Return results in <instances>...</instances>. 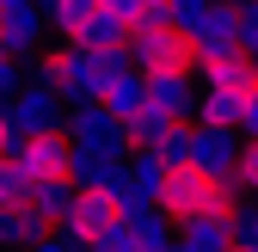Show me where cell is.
<instances>
[{
  "label": "cell",
  "instance_id": "cell-12",
  "mask_svg": "<svg viewBox=\"0 0 258 252\" xmlns=\"http://www.w3.org/2000/svg\"><path fill=\"white\" fill-rule=\"evenodd\" d=\"M49 234V222L31 203H0V252H31Z\"/></svg>",
  "mask_w": 258,
  "mask_h": 252
},
{
  "label": "cell",
  "instance_id": "cell-1",
  "mask_svg": "<svg viewBox=\"0 0 258 252\" xmlns=\"http://www.w3.org/2000/svg\"><path fill=\"white\" fill-rule=\"evenodd\" d=\"M31 80L55 86L68 105H92V99L105 92V55H92V49H80V43L68 37V43H55L37 68H31Z\"/></svg>",
  "mask_w": 258,
  "mask_h": 252
},
{
  "label": "cell",
  "instance_id": "cell-10",
  "mask_svg": "<svg viewBox=\"0 0 258 252\" xmlns=\"http://www.w3.org/2000/svg\"><path fill=\"white\" fill-rule=\"evenodd\" d=\"M190 43H197V68H203V61H215V55H234V49H240L234 0H228V7H209V13H203V25L190 31Z\"/></svg>",
  "mask_w": 258,
  "mask_h": 252
},
{
  "label": "cell",
  "instance_id": "cell-37",
  "mask_svg": "<svg viewBox=\"0 0 258 252\" xmlns=\"http://www.w3.org/2000/svg\"><path fill=\"white\" fill-rule=\"evenodd\" d=\"M209 7H228V0H209Z\"/></svg>",
  "mask_w": 258,
  "mask_h": 252
},
{
  "label": "cell",
  "instance_id": "cell-20",
  "mask_svg": "<svg viewBox=\"0 0 258 252\" xmlns=\"http://www.w3.org/2000/svg\"><path fill=\"white\" fill-rule=\"evenodd\" d=\"M31 209H37L49 228H61L68 209H74V178H37L31 184Z\"/></svg>",
  "mask_w": 258,
  "mask_h": 252
},
{
  "label": "cell",
  "instance_id": "cell-21",
  "mask_svg": "<svg viewBox=\"0 0 258 252\" xmlns=\"http://www.w3.org/2000/svg\"><path fill=\"white\" fill-rule=\"evenodd\" d=\"M129 228H136V246H142V252H178V222H172L166 209H148V215H136Z\"/></svg>",
  "mask_w": 258,
  "mask_h": 252
},
{
  "label": "cell",
  "instance_id": "cell-34",
  "mask_svg": "<svg viewBox=\"0 0 258 252\" xmlns=\"http://www.w3.org/2000/svg\"><path fill=\"white\" fill-rule=\"evenodd\" d=\"M7 130H13V117H7V105H0V154H7Z\"/></svg>",
  "mask_w": 258,
  "mask_h": 252
},
{
  "label": "cell",
  "instance_id": "cell-11",
  "mask_svg": "<svg viewBox=\"0 0 258 252\" xmlns=\"http://www.w3.org/2000/svg\"><path fill=\"white\" fill-rule=\"evenodd\" d=\"M197 92H203V86H190V74H148V105L166 111L172 123L197 117Z\"/></svg>",
  "mask_w": 258,
  "mask_h": 252
},
{
  "label": "cell",
  "instance_id": "cell-33",
  "mask_svg": "<svg viewBox=\"0 0 258 252\" xmlns=\"http://www.w3.org/2000/svg\"><path fill=\"white\" fill-rule=\"evenodd\" d=\"M240 136H252V142H258V92L246 99V117H240Z\"/></svg>",
  "mask_w": 258,
  "mask_h": 252
},
{
  "label": "cell",
  "instance_id": "cell-31",
  "mask_svg": "<svg viewBox=\"0 0 258 252\" xmlns=\"http://www.w3.org/2000/svg\"><path fill=\"white\" fill-rule=\"evenodd\" d=\"M203 13H209V0H172V25H178V31H197Z\"/></svg>",
  "mask_w": 258,
  "mask_h": 252
},
{
  "label": "cell",
  "instance_id": "cell-36",
  "mask_svg": "<svg viewBox=\"0 0 258 252\" xmlns=\"http://www.w3.org/2000/svg\"><path fill=\"white\" fill-rule=\"evenodd\" d=\"M7 7H25V0H0V13H7Z\"/></svg>",
  "mask_w": 258,
  "mask_h": 252
},
{
  "label": "cell",
  "instance_id": "cell-38",
  "mask_svg": "<svg viewBox=\"0 0 258 252\" xmlns=\"http://www.w3.org/2000/svg\"><path fill=\"white\" fill-rule=\"evenodd\" d=\"M37 7H55V0H37Z\"/></svg>",
  "mask_w": 258,
  "mask_h": 252
},
{
  "label": "cell",
  "instance_id": "cell-24",
  "mask_svg": "<svg viewBox=\"0 0 258 252\" xmlns=\"http://www.w3.org/2000/svg\"><path fill=\"white\" fill-rule=\"evenodd\" d=\"M92 13H99V0H55V7H49V25L61 31V37H74Z\"/></svg>",
  "mask_w": 258,
  "mask_h": 252
},
{
  "label": "cell",
  "instance_id": "cell-22",
  "mask_svg": "<svg viewBox=\"0 0 258 252\" xmlns=\"http://www.w3.org/2000/svg\"><path fill=\"white\" fill-rule=\"evenodd\" d=\"M123 130H129V154H136V148H160V142H166V130H172V117L154 111V105H142Z\"/></svg>",
  "mask_w": 258,
  "mask_h": 252
},
{
  "label": "cell",
  "instance_id": "cell-32",
  "mask_svg": "<svg viewBox=\"0 0 258 252\" xmlns=\"http://www.w3.org/2000/svg\"><path fill=\"white\" fill-rule=\"evenodd\" d=\"M142 7H148V0H99V13H111V19H123L129 31H136V19H142Z\"/></svg>",
  "mask_w": 258,
  "mask_h": 252
},
{
  "label": "cell",
  "instance_id": "cell-3",
  "mask_svg": "<svg viewBox=\"0 0 258 252\" xmlns=\"http://www.w3.org/2000/svg\"><path fill=\"white\" fill-rule=\"evenodd\" d=\"M129 61L142 74H190L197 43H190V31H129Z\"/></svg>",
  "mask_w": 258,
  "mask_h": 252
},
{
  "label": "cell",
  "instance_id": "cell-29",
  "mask_svg": "<svg viewBox=\"0 0 258 252\" xmlns=\"http://www.w3.org/2000/svg\"><path fill=\"white\" fill-rule=\"evenodd\" d=\"M92 252H142V246H136V228L117 222V228H105V234H99V246H92Z\"/></svg>",
  "mask_w": 258,
  "mask_h": 252
},
{
  "label": "cell",
  "instance_id": "cell-30",
  "mask_svg": "<svg viewBox=\"0 0 258 252\" xmlns=\"http://www.w3.org/2000/svg\"><path fill=\"white\" fill-rule=\"evenodd\" d=\"M234 246H240V252H258V203L234 215Z\"/></svg>",
  "mask_w": 258,
  "mask_h": 252
},
{
  "label": "cell",
  "instance_id": "cell-16",
  "mask_svg": "<svg viewBox=\"0 0 258 252\" xmlns=\"http://www.w3.org/2000/svg\"><path fill=\"white\" fill-rule=\"evenodd\" d=\"M203 86H228V92H258V61L246 55V49H234V55H215V61H203Z\"/></svg>",
  "mask_w": 258,
  "mask_h": 252
},
{
  "label": "cell",
  "instance_id": "cell-26",
  "mask_svg": "<svg viewBox=\"0 0 258 252\" xmlns=\"http://www.w3.org/2000/svg\"><path fill=\"white\" fill-rule=\"evenodd\" d=\"M25 61L19 55H0V105H7V99H19V92H25Z\"/></svg>",
  "mask_w": 258,
  "mask_h": 252
},
{
  "label": "cell",
  "instance_id": "cell-25",
  "mask_svg": "<svg viewBox=\"0 0 258 252\" xmlns=\"http://www.w3.org/2000/svg\"><path fill=\"white\" fill-rule=\"evenodd\" d=\"M234 19H240V49L258 55V0H234Z\"/></svg>",
  "mask_w": 258,
  "mask_h": 252
},
{
  "label": "cell",
  "instance_id": "cell-7",
  "mask_svg": "<svg viewBox=\"0 0 258 252\" xmlns=\"http://www.w3.org/2000/svg\"><path fill=\"white\" fill-rule=\"evenodd\" d=\"M19 166H25L31 178H68V166H74V136H68V130H37V136H25Z\"/></svg>",
  "mask_w": 258,
  "mask_h": 252
},
{
  "label": "cell",
  "instance_id": "cell-27",
  "mask_svg": "<svg viewBox=\"0 0 258 252\" xmlns=\"http://www.w3.org/2000/svg\"><path fill=\"white\" fill-rule=\"evenodd\" d=\"M234 184L258 197V142H252V136H246V148H240V166H234Z\"/></svg>",
  "mask_w": 258,
  "mask_h": 252
},
{
  "label": "cell",
  "instance_id": "cell-35",
  "mask_svg": "<svg viewBox=\"0 0 258 252\" xmlns=\"http://www.w3.org/2000/svg\"><path fill=\"white\" fill-rule=\"evenodd\" d=\"M0 197H7V160H0Z\"/></svg>",
  "mask_w": 258,
  "mask_h": 252
},
{
  "label": "cell",
  "instance_id": "cell-23",
  "mask_svg": "<svg viewBox=\"0 0 258 252\" xmlns=\"http://www.w3.org/2000/svg\"><path fill=\"white\" fill-rule=\"evenodd\" d=\"M190 142H197V117H184V123H172V130H166V142H160L154 154H160V160H166V166H190Z\"/></svg>",
  "mask_w": 258,
  "mask_h": 252
},
{
  "label": "cell",
  "instance_id": "cell-6",
  "mask_svg": "<svg viewBox=\"0 0 258 252\" xmlns=\"http://www.w3.org/2000/svg\"><path fill=\"white\" fill-rule=\"evenodd\" d=\"M7 117L19 123L25 136H37V130H61V123H68V99H61L55 86H43V80H25L19 99H7Z\"/></svg>",
  "mask_w": 258,
  "mask_h": 252
},
{
  "label": "cell",
  "instance_id": "cell-39",
  "mask_svg": "<svg viewBox=\"0 0 258 252\" xmlns=\"http://www.w3.org/2000/svg\"><path fill=\"white\" fill-rule=\"evenodd\" d=\"M252 61H258V55H252Z\"/></svg>",
  "mask_w": 258,
  "mask_h": 252
},
{
  "label": "cell",
  "instance_id": "cell-28",
  "mask_svg": "<svg viewBox=\"0 0 258 252\" xmlns=\"http://www.w3.org/2000/svg\"><path fill=\"white\" fill-rule=\"evenodd\" d=\"M136 31H178L172 25V0H148L142 19H136Z\"/></svg>",
  "mask_w": 258,
  "mask_h": 252
},
{
  "label": "cell",
  "instance_id": "cell-2",
  "mask_svg": "<svg viewBox=\"0 0 258 252\" xmlns=\"http://www.w3.org/2000/svg\"><path fill=\"white\" fill-rule=\"evenodd\" d=\"M234 191H240V184H228V178H209L197 166H172L166 172V191H160V209H166L172 222H190V215H240Z\"/></svg>",
  "mask_w": 258,
  "mask_h": 252
},
{
  "label": "cell",
  "instance_id": "cell-4",
  "mask_svg": "<svg viewBox=\"0 0 258 252\" xmlns=\"http://www.w3.org/2000/svg\"><path fill=\"white\" fill-rule=\"evenodd\" d=\"M80 148H99V154H117V160H129V130H123V117H111L99 99L92 105H68V123H61Z\"/></svg>",
  "mask_w": 258,
  "mask_h": 252
},
{
  "label": "cell",
  "instance_id": "cell-13",
  "mask_svg": "<svg viewBox=\"0 0 258 252\" xmlns=\"http://www.w3.org/2000/svg\"><path fill=\"white\" fill-rule=\"evenodd\" d=\"M178 252H234V215H190V222H178Z\"/></svg>",
  "mask_w": 258,
  "mask_h": 252
},
{
  "label": "cell",
  "instance_id": "cell-9",
  "mask_svg": "<svg viewBox=\"0 0 258 252\" xmlns=\"http://www.w3.org/2000/svg\"><path fill=\"white\" fill-rule=\"evenodd\" d=\"M240 130H209V123H197V142H190V166L209 172V178H228L234 184V166H240Z\"/></svg>",
  "mask_w": 258,
  "mask_h": 252
},
{
  "label": "cell",
  "instance_id": "cell-19",
  "mask_svg": "<svg viewBox=\"0 0 258 252\" xmlns=\"http://www.w3.org/2000/svg\"><path fill=\"white\" fill-rule=\"evenodd\" d=\"M74 43H80V49H92V55L129 49V25H123V19H111V13H92V19L74 31Z\"/></svg>",
  "mask_w": 258,
  "mask_h": 252
},
{
  "label": "cell",
  "instance_id": "cell-5",
  "mask_svg": "<svg viewBox=\"0 0 258 252\" xmlns=\"http://www.w3.org/2000/svg\"><path fill=\"white\" fill-rule=\"evenodd\" d=\"M117 222H123V209H117L111 191H74V209H68V222H61L55 234H68L80 252H92V246H99V234L117 228Z\"/></svg>",
  "mask_w": 258,
  "mask_h": 252
},
{
  "label": "cell",
  "instance_id": "cell-15",
  "mask_svg": "<svg viewBox=\"0 0 258 252\" xmlns=\"http://www.w3.org/2000/svg\"><path fill=\"white\" fill-rule=\"evenodd\" d=\"M99 105H105L111 117H123V123H129V117L148 105V74H142V68H123V74H111V80H105V92H99Z\"/></svg>",
  "mask_w": 258,
  "mask_h": 252
},
{
  "label": "cell",
  "instance_id": "cell-18",
  "mask_svg": "<svg viewBox=\"0 0 258 252\" xmlns=\"http://www.w3.org/2000/svg\"><path fill=\"white\" fill-rule=\"evenodd\" d=\"M166 172H172V166L160 160L154 148H136V154H129V160H123V178L136 184V191H142L148 203H160V191H166Z\"/></svg>",
  "mask_w": 258,
  "mask_h": 252
},
{
  "label": "cell",
  "instance_id": "cell-8",
  "mask_svg": "<svg viewBox=\"0 0 258 252\" xmlns=\"http://www.w3.org/2000/svg\"><path fill=\"white\" fill-rule=\"evenodd\" d=\"M43 31H55V25H49V7H37V0H25V7H7V13H0V43H7V55H19V61L37 55Z\"/></svg>",
  "mask_w": 258,
  "mask_h": 252
},
{
  "label": "cell",
  "instance_id": "cell-14",
  "mask_svg": "<svg viewBox=\"0 0 258 252\" xmlns=\"http://www.w3.org/2000/svg\"><path fill=\"white\" fill-rule=\"evenodd\" d=\"M68 178H74V191H111V184L123 178V160L74 142V166H68Z\"/></svg>",
  "mask_w": 258,
  "mask_h": 252
},
{
  "label": "cell",
  "instance_id": "cell-17",
  "mask_svg": "<svg viewBox=\"0 0 258 252\" xmlns=\"http://www.w3.org/2000/svg\"><path fill=\"white\" fill-rule=\"evenodd\" d=\"M246 99H252V92L203 86V92H197V123H209V130H240V117H246Z\"/></svg>",
  "mask_w": 258,
  "mask_h": 252
}]
</instances>
